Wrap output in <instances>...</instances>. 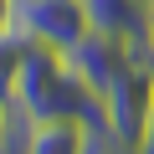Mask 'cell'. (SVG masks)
Returning <instances> with one entry per match:
<instances>
[{
	"mask_svg": "<svg viewBox=\"0 0 154 154\" xmlns=\"http://www.w3.org/2000/svg\"><path fill=\"white\" fill-rule=\"evenodd\" d=\"M144 46H149V41H128V36H113V31H88L77 46H67V62H72V72L103 98V93L113 88V77H118Z\"/></svg>",
	"mask_w": 154,
	"mask_h": 154,
	"instance_id": "obj_4",
	"label": "cell"
},
{
	"mask_svg": "<svg viewBox=\"0 0 154 154\" xmlns=\"http://www.w3.org/2000/svg\"><path fill=\"white\" fill-rule=\"evenodd\" d=\"M16 26H21L31 41L57 46V51L77 46V41L93 31L82 0H16Z\"/></svg>",
	"mask_w": 154,
	"mask_h": 154,
	"instance_id": "obj_3",
	"label": "cell"
},
{
	"mask_svg": "<svg viewBox=\"0 0 154 154\" xmlns=\"http://www.w3.org/2000/svg\"><path fill=\"white\" fill-rule=\"evenodd\" d=\"M134 154H154V128H149V134H144V144H139V149H134Z\"/></svg>",
	"mask_w": 154,
	"mask_h": 154,
	"instance_id": "obj_11",
	"label": "cell"
},
{
	"mask_svg": "<svg viewBox=\"0 0 154 154\" xmlns=\"http://www.w3.org/2000/svg\"><path fill=\"white\" fill-rule=\"evenodd\" d=\"M88 154H128V149H118L103 128H93V144H88Z\"/></svg>",
	"mask_w": 154,
	"mask_h": 154,
	"instance_id": "obj_9",
	"label": "cell"
},
{
	"mask_svg": "<svg viewBox=\"0 0 154 154\" xmlns=\"http://www.w3.org/2000/svg\"><path fill=\"white\" fill-rule=\"evenodd\" d=\"M149 5H154V0H149Z\"/></svg>",
	"mask_w": 154,
	"mask_h": 154,
	"instance_id": "obj_13",
	"label": "cell"
},
{
	"mask_svg": "<svg viewBox=\"0 0 154 154\" xmlns=\"http://www.w3.org/2000/svg\"><path fill=\"white\" fill-rule=\"evenodd\" d=\"M149 57H154V46H144V51L113 77V88L103 93V113H108L103 134H108L118 149H128V154L144 144L149 118H154V72H149Z\"/></svg>",
	"mask_w": 154,
	"mask_h": 154,
	"instance_id": "obj_2",
	"label": "cell"
},
{
	"mask_svg": "<svg viewBox=\"0 0 154 154\" xmlns=\"http://www.w3.org/2000/svg\"><path fill=\"white\" fill-rule=\"evenodd\" d=\"M149 46H154V21H149Z\"/></svg>",
	"mask_w": 154,
	"mask_h": 154,
	"instance_id": "obj_12",
	"label": "cell"
},
{
	"mask_svg": "<svg viewBox=\"0 0 154 154\" xmlns=\"http://www.w3.org/2000/svg\"><path fill=\"white\" fill-rule=\"evenodd\" d=\"M16 26V0H0V31Z\"/></svg>",
	"mask_w": 154,
	"mask_h": 154,
	"instance_id": "obj_10",
	"label": "cell"
},
{
	"mask_svg": "<svg viewBox=\"0 0 154 154\" xmlns=\"http://www.w3.org/2000/svg\"><path fill=\"white\" fill-rule=\"evenodd\" d=\"M16 134H21V113H16V108H11L5 98H0V149H5V144H11Z\"/></svg>",
	"mask_w": 154,
	"mask_h": 154,
	"instance_id": "obj_8",
	"label": "cell"
},
{
	"mask_svg": "<svg viewBox=\"0 0 154 154\" xmlns=\"http://www.w3.org/2000/svg\"><path fill=\"white\" fill-rule=\"evenodd\" d=\"M11 108L21 113V123H41V118H82L88 128L108 123L103 98L72 72L67 51L41 46V41H31V51H26V67H21V82H16Z\"/></svg>",
	"mask_w": 154,
	"mask_h": 154,
	"instance_id": "obj_1",
	"label": "cell"
},
{
	"mask_svg": "<svg viewBox=\"0 0 154 154\" xmlns=\"http://www.w3.org/2000/svg\"><path fill=\"white\" fill-rule=\"evenodd\" d=\"M26 51H31V36L21 26H5L0 31V98H16V82H21V67H26Z\"/></svg>",
	"mask_w": 154,
	"mask_h": 154,
	"instance_id": "obj_7",
	"label": "cell"
},
{
	"mask_svg": "<svg viewBox=\"0 0 154 154\" xmlns=\"http://www.w3.org/2000/svg\"><path fill=\"white\" fill-rule=\"evenodd\" d=\"M93 128L82 118H41L21 128V149L26 154H88Z\"/></svg>",
	"mask_w": 154,
	"mask_h": 154,
	"instance_id": "obj_5",
	"label": "cell"
},
{
	"mask_svg": "<svg viewBox=\"0 0 154 154\" xmlns=\"http://www.w3.org/2000/svg\"><path fill=\"white\" fill-rule=\"evenodd\" d=\"M82 5H88L93 31H113V36H128V41H149V21H154V5H149V0H82Z\"/></svg>",
	"mask_w": 154,
	"mask_h": 154,
	"instance_id": "obj_6",
	"label": "cell"
}]
</instances>
